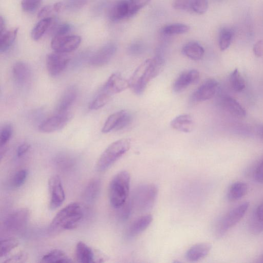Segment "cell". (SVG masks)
Listing matches in <instances>:
<instances>
[{
	"label": "cell",
	"instance_id": "1",
	"mask_svg": "<svg viewBox=\"0 0 263 263\" xmlns=\"http://www.w3.org/2000/svg\"><path fill=\"white\" fill-rule=\"evenodd\" d=\"M164 64V60L160 56L147 59L141 63L128 80L133 91L138 95L142 94L149 81L160 72Z\"/></svg>",
	"mask_w": 263,
	"mask_h": 263
},
{
	"label": "cell",
	"instance_id": "2",
	"mask_svg": "<svg viewBox=\"0 0 263 263\" xmlns=\"http://www.w3.org/2000/svg\"><path fill=\"white\" fill-rule=\"evenodd\" d=\"M84 211L78 202L69 203L55 215L49 226L51 233H57L77 228L83 219Z\"/></svg>",
	"mask_w": 263,
	"mask_h": 263
},
{
	"label": "cell",
	"instance_id": "3",
	"mask_svg": "<svg viewBox=\"0 0 263 263\" xmlns=\"http://www.w3.org/2000/svg\"><path fill=\"white\" fill-rule=\"evenodd\" d=\"M130 175L126 171L116 174L111 180L108 188L110 203L118 209L127 201L130 186Z\"/></svg>",
	"mask_w": 263,
	"mask_h": 263
},
{
	"label": "cell",
	"instance_id": "4",
	"mask_svg": "<svg viewBox=\"0 0 263 263\" xmlns=\"http://www.w3.org/2000/svg\"><path fill=\"white\" fill-rule=\"evenodd\" d=\"M130 145V140L128 138H122L111 143L99 158L96 163L97 170H106L129 150Z\"/></svg>",
	"mask_w": 263,
	"mask_h": 263
},
{
	"label": "cell",
	"instance_id": "5",
	"mask_svg": "<svg viewBox=\"0 0 263 263\" xmlns=\"http://www.w3.org/2000/svg\"><path fill=\"white\" fill-rule=\"evenodd\" d=\"M158 194L157 187L148 183L138 186L130 200L133 208L139 212H146L153 206Z\"/></svg>",
	"mask_w": 263,
	"mask_h": 263
},
{
	"label": "cell",
	"instance_id": "6",
	"mask_svg": "<svg viewBox=\"0 0 263 263\" xmlns=\"http://www.w3.org/2000/svg\"><path fill=\"white\" fill-rule=\"evenodd\" d=\"M249 206V202H244L233 208L217 222L214 233L218 238L222 237L230 229L236 225L244 216Z\"/></svg>",
	"mask_w": 263,
	"mask_h": 263
},
{
	"label": "cell",
	"instance_id": "7",
	"mask_svg": "<svg viewBox=\"0 0 263 263\" xmlns=\"http://www.w3.org/2000/svg\"><path fill=\"white\" fill-rule=\"evenodd\" d=\"M48 190L50 194L49 208L51 210L60 207L65 198V192L60 176L53 175L48 180Z\"/></svg>",
	"mask_w": 263,
	"mask_h": 263
},
{
	"label": "cell",
	"instance_id": "8",
	"mask_svg": "<svg viewBox=\"0 0 263 263\" xmlns=\"http://www.w3.org/2000/svg\"><path fill=\"white\" fill-rule=\"evenodd\" d=\"M76 257L78 262L82 263L101 262L106 257L98 250H95L82 241L77 243L75 250Z\"/></svg>",
	"mask_w": 263,
	"mask_h": 263
},
{
	"label": "cell",
	"instance_id": "9",
	"mask_svg": "<svg viewBox=\"0 0 263 263\" xmlns=\"http://www.w3.org/2000/svg\"><path fill=\"white\" fill-rule=\"evenodd\" d=\"M81 42V37L76 35H64L53 37L51 48L56 52L67 53L76 50Z\"/></svg>",
	"mask_w": 263,
	"mask_h": 263
},
{
	"label": "cell",
	"instance_id": "10",
	"mask_svg": "<svg viewBox=\"0 0 263 263\" xmlns=\"http://www.w3.org/2000/svg\"><path fill=\"white\" fill-rule=\"evenodd\" d=\"M218 85V82L213 79L206 80L191 95V104L194 105L213 98L216 93Z\"/></svg>",
	"mask_w": 263,
	"mask_h": 263
},
{
	"label": "cell",
	"instance_id": "11",
	"mask_svg": "<svg viewBox=\"0 0 263 263\" xmlns=\"http://www.w3.org/2000/svg\"><path fill=\"white\" fill-rule=\"evenodd\" d=\"M70 61L67 53L54 51L48 54L46 57V67L51 76H57L66 67Z\"/></svg>",
	"mask_w": 263,
	"mask_h": 263
},
{
	"label": "cell",
	"instance_id": "12",
	"mask_svg": "<svg viewBox=\"0 0 263 263\" xmlns=\"http://www.w3.org/2000/svg\"><path fill=\"white\" fill-rule=\"evenodd\" d=\"M70 115L68 112L58 113L43 121L39 129L42 133H49L63 128L69 122Z\"/></svg>",
	"mask_w": 263,
	"mask_h": 263
},
{
	"label": "cell",
	"instance_id": "13",
	"mask_svg": "<svg viewBox=\"0 0 263 263\" xmlns=\"http://www.w3.org/2000/svg\"><path fill=\"white\" fill-rule=\"evenodd\" d=\"M29 218V210L25 208L20 209L8 215L4 221V226L8 231H20L26 226Z\"/></svg>",
	"mask_w": 263,
	"mask_h": 263
},
{
	"label": "cell",
	"instance_id": "14",
	"mask_svg": "<svg viewBox=\"0 0 263 263\" xmlns=\"http://www.w3.org/2000/svg\"><path fill=\"white\" fill-rule=\"evenodd\" d=\"M129 87V81L123 78L119 73H112L107 80L101 91L111 97Z\"/></svg>",
	"mask_w": 263,
	"mask_h": 263
},
{
	"label": "cell",
	"instance_id": "15",
	"mask_svg": "<svg viewBox=\"0 0 263 263\" xmlns=\"http://www.w3.org/2000/svg\"><path fill=\"white\" fill-rule=\"evenodd\" d=\"M117 49L116 45L113 43L104 45L90 58V64L96 67H101L106 64L115 55Z\"/></svg>",
	"mask_w": 263,
	"mask_h": 263
},
{
	"label": "cell",
	"instance_id": "16",
	"mask_svg": "<svg viewBox=\"0 0 263 263\" xmlns=\"http://www.w3.org/2000/svg\"><path fill=\"white\" fill-rule=\"evenodd\" d=\"M136 13L129 0H119L111 8L109 17L112 21L117 22L128 18Z\"/></svg>",
	"mask_w": 263,
	"mask_h": 263
},
{
	"label": "cell",
	"instance_id": "17",
	"mask_svg": "<svg viewBox=\"0 0 263 263\" xmlns=\"http://www.w3.org/2000/svg\"><path fill=\"white\" fill-rule=\"evenodd\" d=\"M199 79V73L196 69L186 70L182 72L175 80L173 90L179 92L186 88L190 85L196 84Z\"/></svg>",
	"mask_w": 263,
	"mask_h": 263
},
{
	"label": "cell",
	"instance_id": "18",
	"mask_svg": "<svg viewBox=\"0 0 263 263\" xmlns=\"http://www.w3.org/2000/svg\"><path fill=\"white\" fill-rule=\"evenodd\" d=\"M153 220L151 215L142 216L133 221L127 228L125 236L127 239L136 237L144 231L150 225Z\"/></svg>",
	"mask_w": 263,
	"mask_h": 263
},
{
	"label": "cell",
	"instance_id": "19",
	"mask_svg": "<svg viewBox=\"0 0 263 263\" xmlns=\"http://www.w3.org/2000/svg\"><path fill=\"white\" fill-rule=\"evenodd\" d=\"M77 89L74 86L67 87L59 99L56 107V112L63 113L67 112V110L72 105L77 97Z\"/></svg>",
	"mask_w": 263,
	"mask_h": 263
},
{
	"label": "cell",
	"instance_id": "20",
	"mask_svg": "<svg viewBox=\"0 0 263 263\" xmlns=\"http://www.w3.org/2000/svg\"><path fill=\"white\" fill-rule=\"evenodd\" d=\"M13 78L20 86L27 84L30 80L31 73L27 64L22 61L16 62L12 68Z\"/></svg>",
	"mask_w": 263,
	"mask_h": 263
},
{
	"label": "cell",
	"instance_id": "21",
	"mask_svg": "<svg viewBox=\"0 0 263 263\" xmlns=\"http://www.w3.org/2000/svg\"><path fill=\"white\" fill-rule=\"evenodd\" d=\"M209 243H199L190 248L185 253V258L190 261H196L205 257L211 249Z\"/></svg>",
	"mask_w": 263,
	"mask_h": 263
},
{
	"label": "cell",
	"instance_id": "22",
	"mask_svg": "<svg viewBox=\"0 0 263 263\" xmlns=\"http://www.w3.org/2000/svg\"><path fill=\"white\" fill-rule=\"evenodd\" d=\"M172 127L179 132L187 133L192 131L194 122L192 117L187 114L176 117L171 122Z\"/></svg>",
	"mask_w": 263,
	"mask_h": 263
},
{
	"label": "cell",
	"instance_id": "23",
	"mask_svg": "<svg viewBox=\"0 0 263 263\" xmlns=\"http://www.w3.org/2000/svg\"><path fill=\"white\" fill-rule=\"evenodd\" d=\"M249 227L251 232L254 234H258L263 231V201L252 215Z\"/></svg>",
	"mask_w": 263,
	"mask_h": 263
},
{
	"label": "cell",
	"instance_id": "24",
	"mask_svg": "<svg viewBox=\"0 0 263 263\" xmlns=\"http://www.w3.org/2000/svg\"><path fill=\"white\" fill-rule=\"evenodd\" d=\"M221 105L229 113L233 116L243 117L246 112L243 107L234 98L226 96L222 98Z\"/></svg>",
	"mask_w": 263,
	"mask_h": 263
},
{
	"label": "cell",
	"instance_id": "25",
	"mask_svg": "<svg viewBox=\"0 0 263 263\" xmlns=\"http://www.w3.org/2000/svg\"><path fill=\"white\" fill-rule=\"evenodd\" d=\"M204 49L197 42L191 41L183 47L182 53L188 58L197 61L201 59L204 54Z\"/></svg>",
	"mask_w": 263,
	"mask_h": 263
},
{
	"label": "cell",
	"instance_id": "26",
	"mask_svg": "<svg viewBox=\"0 0 263 263\" xmlns=\"http://www.w3.org/2000/svg\"><path fill=\"white\" fill-rule=\"evenodd\" d=\"M248 186L242 182H236L230 186L227 192V198L230 201H235L246 195Z\"/></svg>",
	"mask_w": 263,
	"mask_h": 263
},
{
	"label": "cell",
	"instance_id": "27",
	"mask_svg": "<svg viewBox=\"0 0 263 263\" xmlns=\"http://www.w3.org/2000/svg\"><path fill=\"white\" fill-rule=\"evenodd\" d=\"M18 28H13L8 30H5L1 33L0 51L4 52L7 51L14 43L17 33Z\"/></svg>",
	"mask_w": 263,
	"mask_h": 263
},
{
	"label": "cell",
	"instance_id": "28",
	"mask_svg": "<svg viewBox=\"0 0 263 263\" xmlns=\"http://www.w3.org/2000/svg\"><path fill=\"white\" fill-rule=\"evenodd\" d=\"M41 261L42 262L67 263L72 262V260L63 251L54 249L45 254Z\"/></svg>",
	"mask_w": 263,
	"mask_h": 263
},
{
	"label": "cell",
	"instance_id": "29",
	"mask_svg": "<svg viewBox=\"0 0 263 263\" xmlns=\"http://www.w3.org/2000/svg\"><path fill=\"white\" fill-rule=\"evenodd\" d=\"M101 189V182L99 179L91 180L86 185L83 194L84 199L88 202L94 201L98 197Z\"/></svg>",
	"mask_w": 263,
	"mask_h": 263
},
{
	"label": "cell",
	"instance_id": "30",
	"mask_svg": "<svg viewBox=\"0 0 263 263\" xmlns=\"http://www.w3.org/2000/svg\"><path fill=\"white\" fill-rule=\"evenodd\" d=\"M52 22L51 17L42 18L32 29L31 35L34 41L39 40L49 29Z\"/></svg>",
	"mask_w": 263,
	"mask_h": 263
},
{
	"label": "cell",
	"instance_id": "31",
	"mask_svg": "<svg viewBox=\"0 0 263 263\" xmlns=\"http://www.w3.org/2000/svg\"><path fill=\"white\" fill-rule=\"evenodd\" d=\"M233 32L231 29L227 27H222L219 33V46L221 51H224L230 46Z\"/></svg>",
	"mask_w": 263,
	"mask_h": 263
},
{
	"label": "cell",
	"instance_id": "32",
	"mask_svg": "<svg viewBox=\"0 0 263 263\" xmlns=\"http://www.w3.org/2000/svg\"><path fill=\"white\" fill-rule=\"evenodd\" d=\"M190 27L181 23H175L165 26L162 29V32L167 35L183 34L187 32Z\"/></svg>",
	"mask_w": 263,
	"mask_h": 263
},
{
	"label": "cell",
	"instance_id": "33",
	"mask_svg": "<svg viewBox=\"0 0 263 263\" xmlns=\"http://www.w3.org/2000/svg\"><path fill=\"white\" fill-rule=\"evenodd\" d=\"M124 111V110H121L110 115L105 122L102 128V132L108 133L114 130Z\"/></svg>",
	"mask_w": 263,
	"mask_h": 263
},
{
	"label": "cell",
	"instance_id": "34",
	"mask_svg": "<svg viewBox=\"0 0 263 263\" xmlns=\"http://www.w3.org/2000/svg\"><path fill=\"white\" fill-rule=\"evenodd\" d=\"M230 83L232 88L236 91H240L245 88V80L237 68L231 73Z\"/></svg>",
	"mask_w": 263,
	"mask_h": 263
},
{
	"label": "cell",
	"instance_id": "35",
	"mask_svg": "<svg viewBox=\"0 0 263 263\" xmlns=\"http://www.w3.org/2000/svg\"><path fill=\"white\" fill-rule=\"evenodd\" d=\"M18 244V240L14 237H9L2 239L1 241V257H3L8 255Z\"/></svg>",
	"mask_w": 263,
	"mask_h": 263
},
{
	"label": "cell",
	"instance_id": "36",
	"mask_svg": "<svg viewBox=\"0 0 263 263\" xmlns=\"http://www.w3.org/2000/svg\"><path fill=\"white\" fill-rule=\"evenodd\" d=\"M111 97L102 91L98 93L89 105V108L97 110L103 107L109 101Z\"/></svg>",
	"mask_w": 263,
	"mask_h": 263
},
{
	"label": "cell",
	"instance_id": "37",
	"mask_svg": "<svg viewBox=\"0 0 263 263\" xmlns=\"http://www.w3.org/2000/svg\"><path fill=\"white\" fill-rule=\"evenodd\" d=\"M13 127L10 124H5L1 128L0 134V145L1 148L4 147L11 137Z\"/></svg>",
	"mask_w": 263,
	"mask_h": 263
},
{
	"label": "cell",
	"instance_id": "38",
	"mask_svg": "<svg viewBox=\"0 0 263 263\" xmlns=\"http://www.w3.org/2000/svg\"><path fill=\"white\" fill-rule=\"evenodd\" d=\"M208 9V0H192L191 10L198 14L206 12Z\"/></svg>",
	"mask_w": 263,
	"mask_h": 263
},
{
	"label": "cell",
	"instance_id": "39",
	"mask_svg": "<svg viewBox=\"0 0 263 263\" xmlns=\"http://www.w3.org/2000/svg\"><path fill=\"white\" fill-rule=\"evenodd\" d=\"M133 209L130 200L126 201L124 204L117 209L119 210L118 218L120 220L123 222L126 221L129 218Z\"/></svg>",
	"mask_w": 263,
	"mask_h": 263
},
{
	"label": "cell",
	"instance_id": "40",
	"mask_svg": "<svg viewBox=\"0 0 263 263\" xmlns=\"http://www.w3.org/2000/svg\"><path fill=\"white\" fill-rule=\"evenodd\" d=\"M27 176V171L22 169L17 171L13 176L12 184L15 187L21 186L25 182Z\"/></svg>",
	"mask_w": 263,
	"mask_h": 263
},
{
	"label": "cell",
	"instance_id": "41",
	"mask_svg": "<svg viewBox=\"0 0 263 263\" xmlns=\"http://www.w3.org/2000/svg\"><path fill=\"white\" fill-rule=\"evenodd\" d=\"M88 0H66L63 2L64 9L76 11L82 8Z\"/></svg>",
	"mask_w": 263,
	"mask_h": 263
},
{
	"label": "cell",
	"instance_id": "42",
	"mask_svg": "<svg viewBox=\"0 0 263 263\" xmlns=\"http://www.w3.org/2000/svg\"><path fill=\"white\" fill-rule=\"evenodd\" d=\"M42 0H22L21 7L24 11L32 12L40 5Z\"/></svg>",
	"mask_w": 263,
	"mask_h": 263
},
{
	"label": "cell",
	"instance_id": "43",
	"mask_svg": "<svg viewBox=\"0 0 263 263\" xmlns=\"http://www.w3.org/2000/svg\"><path fill=\"white\" fill-rule=\"evenodd\" d=\"M132 120V115L126 110H124L123 113L120 118L118 123L114 130L118 131L124 128L129 124Z\"/></svg>",
	"mask_w": 263,
	"mask_h": 263
},
{
	"label": "cell",
	"instance_id": "44",
	"mask_svg": "<svg viewBox=\"0 0 263 263\" xmlns=\"http://www.w3.org/2000/svg\"><path fill=\"white\" fill-rule=\"evenodd\" d=\"M28 259V255L24 251H21L12 255L4 261L5 262H24Z\"/></svg>",
	"mask_w": 263,
	"mask_h": 263
},
{
	"label": "cell",
	"instance_id": "45",
	"mask_svg": "<svg viewBox=\"0 0 263 263\" xmlns=\"http://www.w3.org/2000/svg\"><path fill=\"white\" fill-rule=\"evenodd\" d=\"M71 29V25L68 23H62L56 26L52 33L54 36L67 35Z\"/></svg>",
	"mask_w": 263,
	"mask_h": 263
},
{
	"label": "cell",
	"instance_id": "46",
	"mask_svg": "<svg viewBox=\"0 0 263 263\" xmlns=\"http://www.w3.org/2000/svg\"><path fill=\"white\" fill-rule=\"evenodd\" d=\"M192 0H173V6L174 9L179 10H191Z\"/></svg>",
	"mask_w": 263,
	"mask_h": 263
},
{
	"label": "cell",
	"instance_id": "47",
	"mask_svg": "<svg viewBox=\"0 0 263 263\" xmlns=\"http://www.w3.org/2000/svg\"><path fill=\"white\" fill-rule=\"evenodd\" d=\"M144 50L143 45L139 42L132 43L128 48L129 54L137 55L141 54Z\"/></svg>",
	"mask_w": 263,
	"mask_h": 263
},
{
	"label": "cell",
	"instance_id": "48",
	"mask_svg": "<svg viewBox=\"0 0 263 263\" xmlns=\"http://www.w3.org/2000/svg\"><path fill=\"white\" fill-rule=\"evenodd\" d=\"M55 12L53 8V6L47 5L42 8L38 13V17L43 18L49 17L51 14Z\"/></svg>",
	"mask_w": 263,
	"mask_h": 263
},
{
	"label": "cell",
	"instance_id": "49",
	"mask_svg": "<svg viewBox=\"0 0 263 263\" xmlns=\"http://www.w3.org/2000/svg\"><path fill=\"white\" fill-rule=\"evenodd\" d=\"M130 4L134 10L137 13L138 11L146 4H147L151 0H129Z\"/></svg>",
	"mask_w": 263,
	"mask_h": 263
},
{
	"label": "cell",
	"instance_id": "50",
	"mask_svg": "<svg viewBox=\"0 0 263 263\" xmlns=\"http://www.w3.org/2000/svg\"><path fill=\"white\" fill-rule=\"evenodd\" d=\"M255 180L261 183H263V159L257 165L254 173Z\"/></svg>",
	"mask_w": 263,
	"mask_h": 263
},
{
	"label": "cell",
	"instance_id": "51",
	"mask_svg": "<svg viewBox=\"0 0 263 263\" xmlns=\"http://www.w3.org/2000/svg\"><path fill=\"white\" fill-rule=\"evenodd\" d=\"M253 51L257 57H260L263 55V40H260L254 44Z\"/></svg>",
	"mask_w": 263,
	"mask_h": 263
},
{
	"label": "cell",
	"instance_id": "52",
	"mask_svg": "<svg viewBox=\"0 0 263 263\" xmlns=\"http://www.w3.org/2000/svg\"><path fill=\"white\" fill-rule=\"evenodd\" d=\"M30 145L27 143H24L20 145L16 150V155L18 157H22L29 149Z\"/></svg>",
	"mask_w": 263,
	"mask_h": 263
},
{
	"label": "cell",
	"instance_id": "53",
	"mask_svg": "<svg viewBox=\"0 0 263 263\" xmlns=\"http://www.w3.org/2000/svg\"><path fill=\"white\" fill-rule=\"evenodd\" d=\"M0 24H1V33L5 31L6 27V23L4 18L2 16H1L0 18Z\"/></svg>",
	"mask_w": 263,
	"mask_h": 263
},
{
	"label": "cell",
	"instance_id": "54",
	"mask_svg": "<svg viewBox=\"0 0 263 263\" xmlns=\"http://www.w3.org/2000/svg\"><path fill=\"white\" fill-rule=\"evenodd\" d=\"M256 262L263 263V254H262L256 261Z\"/></svg>",
	"mask_w": 263,
	"mask_h": 263
},
{
	"label": "cell",
	"instance_id": "55",
	"mask_svg": "<svg viewBox=\"0 0 263 263\" xmlns=\"http://www.w3.org/2000/svg\"><path fill=\"white\" fill-rule=\"evenodd\" d=\"M260 136L263 139V126L260 130Z\"/></svg>",
	"mask_w": 263,
	"mask_h": 263
},
{
	"label": "cell",
	"instance_id": "56",
	"mask_svg": "<svg viewBox=\"0 0 263 263\" xmlns=\"http://www.w3.org/2000/svg\"><path fill=\"white\" fill-rule=\"evenodd\" d=\"M217 1H220V0H217Z\"/></svg>",
	"mask_w": 263,
	"mask_h": 263
}]
</instances>
